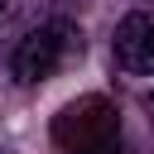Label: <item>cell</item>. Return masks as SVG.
<instances>
[{
	"label": "cell",
	"mask_w": 154,
	"mask_h": 154,
	"mask_svg": "<svg viewBox=\"0 0 154 154\" xmlns=\"http://www.w3.org/2000/svg\"><path fill=\"white\" fill-rule=\"evenodd\" d=\"M72 48H77V24H72V19H48V24H38L34 34L19 38L10 67H14V77H19L24 87H34V82L53 77V72L67 63Z\"/></svg>",
	"instance_id": "1"
},
{
	"label": "cell",
	"mask_w": 154,
	"mask_h": 154,
	"mask_svg": "<svg viewBox=\"0 0 154 154\" xmlns=\"http://www.w3.org/2000/svg\"><path fill=\"white\" fill-rule=\"evenodd\" d=\"M53 140L72 154L82 149H96V144H111L116 140V106L106 96H82L72 106H63L53 116Z\"/></svg>",
	"instance_id": "2"
},
{
	"label": "cell",
	"mask_w": 154,
	"mask_h": 154,
	"mask_svg": "<svg viewBox=\"0 0 154 154\" xmlns=\"http://www.w3.org/2000/svg\"><path fill=\"white\" fill-rule=\"evenodd\" d=\"M116 63L140 77L154 72V19L149 14H125L116 24Z\"/></svg>",
	"instance_id": "3"
},
{
	"label": "cell",
	"mask_w": 154,
	"mask_h": 154,
	"mask_svg": "<svg viewBox=\"0 0 154 154\" xmlns=\"http://www.w3.org/2000/svg\"><path fill=\"white\" fill-rule=\"evenodd\" d=\"M82 154H120V140H111V144H96V149H82Z\"/></svg>",
	"instance_id": "4"
},
{
	"label": "cell",
	"mask_w": 154,
	"mask_h": 154,
	"mask_svg": "<svg viewBox=\"0 0 154 154\" xmlns=\"http://www.w3.org/2000/svg\"><path fill=\"white\" fill-rule=\"evenodd\" d=\"M144 111H149V116H154V91H149V96H144Z\"/></svg>",
	"instance_id": "5"
},
{
	"label": "cell",
	"mask_w": 154,
	"mask_h": 154,
	"mask_svg": "<svg viewBox=\"0 0 154 154\" xmlns=\"http://www.w3.org/2000/svg\"><path fill=\"white\" fill-rule=\"evenodd\" d=\"M0 10H5V0H0Z\"/></svg>",
	"instance_id": "6"
}]
</instances>
